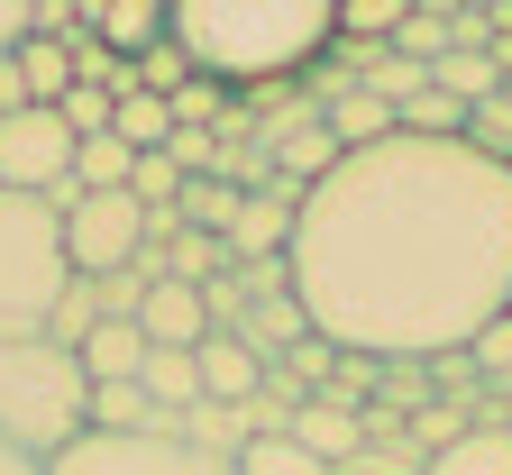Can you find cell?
<instances>
[{"label":"cell","instance_id":"1","mask_svg":"<svg viewBox=\"0 0 512 475\" xmlns=\"http://www.w3.org/2000/svg\"><path fill=\"white\" fill-rule=\"evenodd\" d=\"M293 293L339 357L439 366L512 311V165L384 138L293 211Z\"/></svg>","mask_w":512,"mask_h":475},{"label":"cell","instance_id":"2","mask_svg":"<svg viewBox=\"0 0 512 475\" xmlns=\"http://www.w3.org/2000/svg\"><path fill=\"white\" fill-rule=\"evenodd\" d=\"M174 46L202 83H302L339 46L320 0H174Z\"/></svg>","mask_w":512,"mask_h":475},{"label":"cell","instance_id":"3","mask_svg":"<svg viewBox=\"0 0 512 475\" xmlns=\"http://www.w3.org/2000/svg\"><path fill=\"white\" fill-rule=\"evenodd\" d=\"M92 430V375L74 348H55V338H0V439L19 457L55 466Z\"/></svg>","mask_w":512,"mask_h":475},{"label":"cell","instance_id":"4","mask_svg":"<svg viewBox=\"0 0 512 475\" xmlns=\"http://www.w3.org/2000/svg\"><path fill=\"white\" fill-rule=\"evenodd\" d=\"M74 256H64V211L46 192H0V338H46Z\"/></svg>","mask_w":512,"mask_h":475},{"label":"cell","instance_id":"5","mask_svg":"<svg viewBox=\"0 0 512 475\" xmlns=\"http://www.w3.org/2000/svg\"><path fill=\"white\" fill-rule=\"evenodd\" d=\"M147 247V211L128 192H83L74 211H64V256H74V275H128Z\"/></svg>","mask_w":512,"mask_h":475},{"label":"cell","instance_id":"6","mask_svg":"<svg viewBox=\"0 0 512 475\" xmlns=\"http://www.w3.org/2000/svg\"><path fill=\"white\" fill-rule=\"evenodd\" d=\"M0 192H74V128L55 110L0 119Z\"/></svg>","mask_w":512,"mask_h":475},{"label":"cell","instance_id":"7","mask_svg":"<svg viewBox=\"0 0 512 475\" xmlns=\"http://www.w3.org/2000/svg\"><path fill=\"white\" fill-rule=\"evenodd\" d=\"M46 475H238V466L183 448V439H101V430H83Z\"/></svg>","mask_w":512,"mask_h":475},{"label":"cell","instance_id":"8","mask_svg":"<svg viewBox=\"0 0 512 475\" xmlns=\"http://www.w3.org/2000/svg\"><path fill=\"white\" fill-rule=\"evenodd\" d=\"M174 37V0H92V46H110L119 64H138Z\"/></svg>","mask_w":512,"mask_h":475},{"label":"cell","instance_id":"9","mask_svg":"<svg viewBox=\"0 0 512 475\" xmlns=\"http://www.w3.org/2000/svg\"><path fill=\"white\" fill-rule=\"evenodd\" d=\"M293 448H311L320 466L339 475V466L366 448V412H357V402H339V393H311L302 412H293Z\"/></svg>","mask_w":512,"mask_h":475},{"label":"cell","instance_id":"10","mask_svg":"<svg viewBox=\"0 0 512 475\" xmlns=\"http://www.w3.org/2000/svg\"><path fill=\"white\" fill-rule=\"evenodd\" d=\"M192 366H202V402H220V412H247V402L266 393V357H247L229 329H211L202 348H192Z\"/></svg>","mask_w":512,"mask_h":475},{"label":"cell","instance_id":"11","mask_svg":"<svg viewBox=\"0 0 512 475\" xmlns=\"http://www.w3.org/2000/svg\"><path fill=\"white\" fill-rule=\"evenodd\" d=\"M229 338H238L247 357H266V366H284V357L302 348V338H320V329H311L302 293H275V302H247V320H238Z\"/></svg>","mask_w":512,"mask_h":475},{"label":"cell","instance_id":"12","mask_svg":"<svg viewBox=\"0 0 512 475\" xmlns=\"http://www.w3.org/2000/svg\"><path fill=\"white\" fill-rule=\"evenodd\" d=\"M138 329H147V348H202V338H211V302L192 284H156L147 311H138Z\"/></svg>","mask_w":512,"mask_h":475},{"label":"cell","instance_id":"13","mask_svg":"<svg viewBox=\"0 0 512 475\" xmlns=\"http://www.w3.org/2000/svg\"><path fill=\"white\" fill-rule=\"evenodd\" d=\"M229 256H238V265L293 256V201H275V192H247V211H238V229H229Z\"/></svg>","mask_w":512,"mask_h":475},{"label":"cell","instance_id":"14","mask_svg":"<svg viewBox=\"0 0 512 475\" xmlns=\"http://www.w3.org/2000/svg\"><path fill=\"white\" fill-rule=\"evenodd\" d=\"M83 375H92V384H138V375H147V329H138V320H101V329L83 338Z\"/></svg>","mask_w":512,"mask_h":475},{"label":"cell","instance_id":"15","mask_svg":"<svg viewBox=\"0 0 512 475\" xmlns=\"http://www.w3.org/2000/svg\"><path fill=\"white\" fill-rule=\"evenodd\" d=\"M238 211H247V183H229V174H192L183 201H174V220H183V229H202V238H229Z\"/></svg>","mask_w":512,"mask_h":475},{"label":"cell","instance_id":"16","mask_svg":"<svg viewBox=\"0 0 512 475\" xmlns=\"http://www.w3.org/2000/svg\"><path fill=\"white\" fill-rule=\"evenodd\" d=\"M110 138H119L128 156H156V147H174V110L138 83V92H119V101H110Z\"/></svg>","mask_w":512,"mask_h":475},{"label":"cell","instance_id":"17","mask_svg":"<svg viewBox=\"0 0 512 475\" xmlns=\"http://www.w3.org/2000/svg\"><path fill=\"white\" fill-rule=\"evenodd\" d=\"M430 83H439L448 101H467V110H476V101L503 92V64H494V46H448V55L430 64Z\"/></svg>","mask_w":512,"mask_h":475},{"label":"cell","instance_id":"18","mask_svg":"<svg viewBox=\"0 0 512 475\" xmlns=\"http://www.w3.org/2000/svg\"><path fill=\"white\" fill-rule=\"evenodd\" d=\"M147 402H156V412H192V402H202V366H192V348H147Z\"/></svg>","mask_w":512,"mask_h":475},{"label":"cell","instance_id":"19","mask_svg":"<svg viewBox=\"0 0 512 475\" xmlns=\"http://www.w3.org/2000/svg\"><path fill=\"white\" fill-rule=\"evenodd\" d=\"M421 475H512V430H467L458 448H439Z\"/></svg>","mask_w":512,"mask_h":475},{"label":"cell","instance_id":"20","mask_svg":"<svg viewBox=\"0 0 512 475\" xmlns=\"http://www.w3.org/2000/svg\"><path fill=\"white\" fill-rule=\"evenodd\" d=\"M10 64H19V83H28V101H37V110H55L64 92H74V55H64V46H46V37H28Z\"/></svg>","mask_w":512,"mask_h":475},{"label":"cell","instance_id":"21","mask_svg":"<svg viewBox=\"0 0 512 475\" xmlns=\"http://www.w3.org/2000/svg\"><path fill=\"white\" fill-rule=\"evenodd\" d=\"M128 174H138V156L119 138H83L74 147V192H128Z\"/></svg>","mask_w":512,"mask_h":475},{"label":"cell","instance_id":"22","mask_svg":"<svg viewBox=\"0 0 512 475\" xmlns=\"http://www.w3.org/2000/svg\"><path fill=\"white\" fill-rule=\"evenodd\" d=\"M92 329H101V284H92V275H74V284H64V302H55V320H46V338L83 357V338H92Z\"/></svg>","mask_w":512,"mask_h":475},{"label":"cell","instance_id":"23","mask_svg":"<svg viewBox=\"0 0 512 475\" xmlns=\"http://www.w3.org/2000/svg\"><path fill=\"white\" fill-rule=\"evenodd\" d=\"M238 475H330V466H320L311 448H293V439H247Z\"/></svg>","mask_w":512,"mask_h":475},{"label":"cell","instance_id":"24","mask_svg":"<svg viewBox=\"0 0 512 475\" xmlns=\"http://www.w3.org/2000/svg\"><path fill=\"white\" fill-rule=\"evenodd\" d=\"M165 110H174V128H211V138H220V119H229V92L192 74V83H183V92H174Z\"/></svg>","mask_w":512,"mask_h":475},{"label":"cell","instance_id":"25","mask_svg":"<svg viewBox=\"0 0 512 475\" xmlns=\"http://www.w3.org/2000/svg\"><path fill=\"white\" fill-rule=\"evenodd\" d=\"M55 119H64V128H74V147H83V138H110V92H92V83H74V92H64V101H55Z\"/></svg>","mask_w":512,"mask_h":475},{"label":"cell","instance_id":"26","mask_svg":"<svg viewBox=\"0 0 512 475\" xmlns=\"http://www.w3.org/2000/svg\"><path fill=\"white\" fill-rule=\"evenodd\" d=\"M37 37V19H28V0H0V55H19Z\"/></svg>","mask_w":512,"mask_h":475},{"label":"cell","instance_id":"27","mask_svg":"<svg viewBox=\"0 0 512 475\" xmlns=\"http://www.w3.org/2000/svg\"><path fill=\"white\" fill-rule=\"evenodd\" d=\"M0 475H46V466H37V457H19L10 439H0Z\"/></svg>","mask_w":512,"mask_h":475}]
</instances>
